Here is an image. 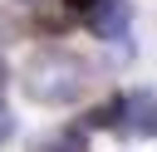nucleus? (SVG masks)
Returning <instances> with one entry per match:
<instances>
[{
	"mask_svg": "<svg viewBox=\"0 0 157 152\" xmlns=\"http://www.w3.org/2000/svg\"><path fill=\"white\" fill-rule=\"evenodd\" d=\"M20 83H25V93L34 103L64 108V103H74L88 88V64L78 54H69V49H44V54H34L25 64V78Z\"/></svg>",
	"mask_w": 157,
	"mask_h": 152,
	"instance_id": "f257e3e1",
	"label": "nucleus"
},
{
	"mask_svg": "<svg viewBox=\"0 0 157 152\" xmlns=\"http://www.w3.org/2000/svg\"><path fill=\"white\" fill-rule=\"evenodd\" d=\"M113 127H123V132H132V137H157V88H132V93H123Z\"/></svg>",
	"mask_w": 157,
	"mask_h": 152,
	"instance_id": "f03ea898",
	"label": "nucleus"
},
{
	"mask_svg": "<svg viewBox=\"0 0 157 152\" xmlns=\"http://www.w3.org/2000/svg\"><path fill=\"white\" fill-rule=\"evenodd\" d=\"M83 20H88V29H93L103 44H123L128 29H132V0H98Z\"/></svg>",
	"mask_w": 157,
	"mask_h": 152,
	"instance_id": "7ed1b4c3",
	"label": "nucleus"
},
{
	"mask_svg": "<svg viewBox=\"0 0 157 152\" xmlns=\"http://www.w3.org/2000/svg\"><path fill=\"white\" fill-rule=\"evenodd\" d=\"M49 147H54V152H83V137H78V132H59Z\"/></svg>",
	"mask_w": 157,
	"mask_h": 152,
	"instance_id": "20e7f679",
	"label": "nucleus"
},
{
	"mask_svg": "<svg viewBox=\"0 0 157 152\" xmlns=\"http://www.w3.org/2000/svg\"><path fill=\"white\" fill-rule=\"evenodd\" d=\"M10 132H15V118H10V108H5V103H0V147H5V142H10Z\"/></svg>",
	"mask_w": 157,
	"mask_h": 152,
	"instance_id": "39448f33",
	"label": "nucleus"
},
{
	"mask_svg": "<svg viewBox=\"0 0 157 152\" xmlns=\"http://www.w3.org/2000/svg\"><path fill=\"white\" fill-rule=\"evenodd\" d=\"M64 5H69V10H74V15H88V10H93V5H98V0H64Z\"/></svg>",
	"mask_w": 157,
	"mask_h": 152,
	"instance_id": "423d86ee",
	"label": "nucleus"
},
{
	"mask_svg": "<svg viewBox=\"0 0 157 152\" xmlns=\"http://www.w3.org/2000/svg\"><path fill=\"white\" fill-rule=\"evenodd\" d=\"M5 39H15V20H5V15H0V44H5Z\"/></svg>",
	"mask_w": 157,
	"mask_h": 152,
	"instance_id": "0eeeda50",
	"label": "nucleus"
},
{
	"mask_svg": "<svg viewBox=\"0 0 157 152\" xmlns=\"http://www.w3.org/2000/svg\"><path fill=\"white\" fill-rule=\"evenodd\" d=\"M20 5H44V0H20Z\"/></svg>",
	"mask_w": 157,
	"mask_h": 152,
	"instance_id": "6e6552de",
	"label": "nucleus"
},
{
	"mask_svg": "<svg viewBox=\"0 0 157 152\" xmlns=\"http://www.w3.org/2000/svg\"><path fill=\"white\" fill-rule=\"evenodd\" d=\"M0 83H5V64H0Z\"/></svg>",
	"mask_w": 157,
	"mask_h": 152,
	"instance_id": "1a4fd4ad",
	"label": "nucleus"
}]
</instances>
